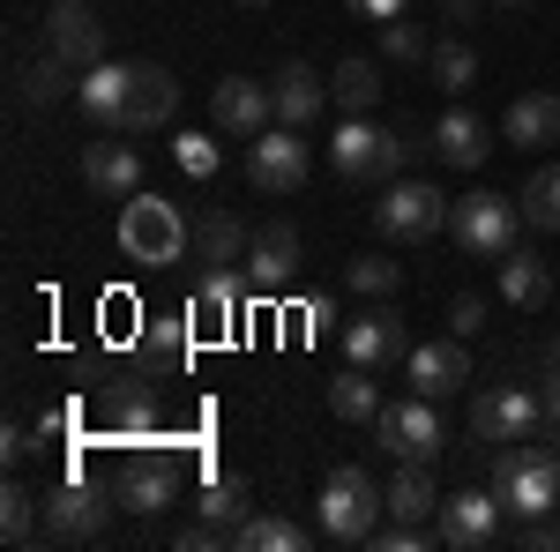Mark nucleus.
<instances>
[{"mask_svg": "<svg viewBox=\"0 0 560 552\" xmlns=\"http://www.w3.org/2000/svg\"><path fill=\"white\" fill-rule=\"evenodd\" d=\"M113 501H120V493H113ZM113 501H105L90 478H60V485L45 493L38 538H45V545H90V538H105V522H113Z\"/></svg>", "mask_w": 560, "mask_h": 552, "instance_id": "nucleus-6", "label": "nucleus"}, {"mask_svg": "<svg viewBox=\"0 0 560 552\" xmlns=\"http://www.w3.org/2000/svg\"><path fill=\"white\" fill-rule=\"evenodd\" d=\"M441 8H448V15H456V23H464V15H471V0H441Z\"/></svg>", "mask_w": 560, "mask_h": 552, "instance_id": "nucleus-50", "label": "nucleus"}, {"mask_svg": "<svg viewBox=\"0 0 560 552\" xmlns=\"http://www.w3.org/2000/svg\"><path fill=\"white\" fill-rule=\"evenodd\" d=\"M187 343H195V314H187V321H150V329H142V351L165 359V366L187 359Z\"/></svg>", "mask_w": 560, "mask_h": 552, "instance_id": "nucleus-38", "label": "nucleus"}, {"mask_svg": "<svg viewBox=\"0 0 560 552\" xmlns=\"http://www.w3.org/2000/svg\"><path fill=\"white\" fill-rule=\"evenodd\" d=\"M404 381L419 388V396H433V403L464 396V381H471V351H464V337H448V343H419V351L404 359Z\"/></svg>", "mask_w": 560, "mask_h": 552, "instance_id": "nucleus-17", "label": "nucleus"}, {"mask_svg": "<svg viewBox=\"0 0 560 552\" xmlns=\"http://www.w3.org/2000/svg\"><path fill=\"white\" fill-rule=\"evenodd\" d=\"M179 113V83L158 68V60H128V128L120 134H150Z\"/></svg>", "mask_w": 560, "mask_h": 552, "instance_id": "nucleus-18", "label": "nucleus"}, {"mask_svg": "<svg viewBox=\"0 0 560 552\" xmlns=\"http://www.w3.org/2000/svg\"><path fill=\"white\" fill-rule=\"evenodd\" d=\"M247 239H255V232L224 210V202L195 216V261H202V269H232V261H247Z\"/></svg>", "mask_w": 560, "mask_h": 552, "instance_id": "nucleus-23", "label": "nucleus"}, {"mask_svg": "<svg viewBox=\"0 0 560 552\" xmlns=\"http://www.w3.org/2000/svg\"><path fill=\"white\" fill-rule=\"evenodd\" d=\"M419 150H433V142L388 134V128H374L366 113H345V128L329 134V165H337V179H396Z\"/></svg>", "mask_w": 560, "mask_h": 552, "instance_id": "nucleus-4", "label": "nucleus"}, {"mask_svg": "<svg viewBox=\"0 0 560 552\" xmlns=\"http://www.w3.org/2000/svg\"><path fill=\"white\" fill-rule=\"evenodd\" d=\"M120 255L142 269H165V261L195 255V224L165 202V195H128L120 202Z\"/></svg>", "mask_w": 560, "mask_h": 552, "instance_id": "nucleus-2", "label": "nucleus"}, {"mask_svg": "<svg viewBox=\"0 0 560 552\" xmlns=\"http://www.w3.org/2000/svg\"><path fill=\"white\" fill-rule=\"evenodd\" d=\"M247 292L255 298H277L284 284H292V269H300V232L292 224H261L255 239H247Z\"/></svg>", "mask_w": 560, "mask_h": 552, "instance_id": "nucleus-15", "label": "nucleus"}, {"mask_svg": "<svg viewBox=\"0 0 560 552\" xmlns=\"http://www.w3.org/2000/svg\"><path fill=\"white\" fill-rule=\"evenodd\" d=\"M31 448H38V433H23V425H8V433H0V456H8V463H23Z\"/></svg>", "mask_w": 560, "mask_h": 552, "instance_id": "nucleus-47", "label": "nucleus"}, {"mask_svg": "<svg viewBox=\"0 0 560 552\" xmlns=\"http://www.w3.org/2000/svg\"><path fill=\"white\" fill-rule=\"evenodd\" d=\"M404 284V261H388V255H351L345 261V292H359V298H388Z\"/></svg>", "mask_w": 560, "mask_h": 552, "instance_id": "nucleus-35", "label": "nucleus"}, {"mask_svg": "<svg viewBox=\"0 0 560 552\" xmlns=\"http://www.w3.org/2000/svg\"><path fill=\"white\" fill-rule=\"evenodd\" d=\"M538 396H546V425L560 433V359L546 366V381H538Z\"/></svg>", "mask_w": 560, "mask_h": 552, "instance_id": "nucleus-48", "label": "nucleus"}, {"mask_svg": "<svg viewBox=\"0 0 560 552\" xmlns=\"http://www.w3.org/2000/svg\"><path fill=\"white\" fill-rule=\"evenodd\" d=\"M306 172H314V150L300 142V128H284V120H277L269 134L247 142V179H255L261 195H300Z\"/></svg>", "mask_w": 560, "mask_h": 552, "instance_id": "nucleus-11", "label": "nucleus"}, {"mask_svg": "<svg viewBox=\"0 0 560 552\" xmlns=\"http://www.w3.org/2000/svg\"><path fill=\"white\" fill-rule=\"evenodd\" d=\"M173 150H179V172H195V179H210V172H217V142H210V134H179Z\"/></svg>", "mask_w": 560, "mask_h": 552, "instance_id": "nucleus-42", "label": "nucleus"}, {"mask_svg": "<svg viewBox=\"0 0 560 552\" xmlns=\"http://www.w3.org/2000/svg\"><path fill=\"white\" fill-rule=\"evenodd\" d=\"M433 545H448V552L501 545V493H493V485H486V493H441V508H433Z\"/></svg>", "mask_w": 560, "mask_h": 552, "instance_id": "nucleus-10", "label": "nucleus"}, {"mask_svg": "<svg viewBox=\"0 0 560 552\" xmlns=\"http://www.w3.org/2000/svg\"><path fill=\"white\" fill-rule=\"evenodd\" d=\"M314 545V530H300L292 515H247V530H240V552H306Z\"/></svg>", "mask_w": 560, "mask_h": 552, "instance_id": "nucleus-31", "label": "nucleus"}, {"mask_svg": "<svg viewBox=\"0 0 560 552\" xmlns=\"http://www.w3.org/2000/svg\"><path fill=\"white\" fill-rule=\"evenodd\" d=\"M173 545L179 552H217V545H232V530L210 522V515H195V522H179V530H173Z\"/></svg>", "mask_w": 560, "mask_h": 552, "instance_id": "nucleus-40", "label": "nucleus"}, {"mask_svg": "<svg viewBox=\"0 0 560 552\" xmlns=\"http://www.w3.org/2000/svg\"><path fill=\"white\" fill-rule=\"evenodd\" d=\"M240 284H247V269H202L195 277V329H232V314H240Z\"/></svg>", "mask_w": 560, "mask_h": 552, "instance_id": "nucleus-26", "label": "nucleus"}, {"mask_svg": "<svg viewBox=\"0 0 560 552\" xmlns=\"http://www.w3.org/2000/svg\"><path fill=\"white\" fill-rule=\"evenodd\" d=\"M105 433L113 441H158V396H150V381H120L105 396Z\"/></svg>", "mask_w": 560, "mask_h": 552, "instance_id": "nucleus-24", "label": "nucleus"}, {"mask_svg": "<svg viewBox=\"0 0 560 552\" xmlns=\"http://www.w3.org/2000/svg\"><path fill=\"white\" fill-rule=\"evenodd\" d=\"M195 515L224 522V530H232V545H240V530H247V478H210V485H202V501H195Z\"/></svg>", "mask_w": 560, "mask_h": 552, "instance_id": "nucleus-32", "label": "nucleus"}, {"mask_svg": "<svg viewBox=\"0 0 560 552\" xmlns=\"http://www.w3.org/2000/svg\"><path fill=\"white\" fill-rule=\"evenodd\" d=\"M433 508H441V493H433L427 463H404L396 478H388V515H396V522H427Z\"/></svg>", "mask_w": 560, "mask_h": 552, "instance_id": "nucleus-28", "label": "nucleus"}, {"mask_svg": "<svg viewBox=\"0 0 560 552\" xmlns=\"http://www.w3.org/2000/svg\"><path fill=\"white\" fill-rule=\"evenodd\" d=\"M75 90H83V75H75V60H60V52H45V60L23 68V97H31V105H60V97H75Z\"/></svg>", "mask_w": 560, "mask_h": 552, "instance_id": "nucleus-30", "label": "nucleus"}, {"mask_svg": "<svg viewBox=\"0 0 560 552\" xmlns=\"http://www.w3.org/2000/svg\"><path fill=\"white\" fill-rule=\"evenodd\" d=\"M501 128H509V142H523V150H553L560 142V97L553 90H523Z\"/></svg>", "mask_w": 560, "mask_h": 552, "instance_id": "nucleus-25", "label": "nucleus"}, {"mask_svg": "<svg viewBox=\"0 0 560 552\" xmlns=\"http://www.w3.org/2000/svg\"><path fill=\"white\" fill-rule=\"evenodd\" d=\"M516 210H523V224H530V232H560V165H546L530 187H523Z\"/></svg>", "mask_w": 560, "mask_h": 552, "instance_id": "nucleus-36", "label": "nucleus"}, {"mask_svg": "<svg viewBox=\"0 0 560 552\" xmlns=\"http://www.w3.org/2000/svg\"><path fill=\"white\" fill-rule=\"evenodd\" d=\"M269 90H277V120H284V128L322 120V105H329V75H314L306 60H284V68L269 75Z\"/></svg>", "mask_w": 560, "mask_h": 552, "instance_id": "nucleus-21", "label": "nucleus"}, {"mask_svg": "<svg viewBox=\"0 0 560 552\" xmlns=\"http://www.w3.org/2000/svg\"><path fill=\"white\" fill-rule=\"evenodd\" d=\"M113 493H120V508H128V515H158V508H173V493H179L173 456H158V448L128 456V463H120V478H113Z\"/></svg>", "mask_w": 560, "mask_h": 552, "instance_id": "nucleus-16", "label": "nucleus"}, {"mask_svg": "<svg viewBox=\"0 0 560 552\" xmlns=\"http://www.w3.org/2000/svg\"><path fill=\"white\" fill-rule=\"evenodd\" d=\"M433 83H441V90H456V97H464V90L478 83V52H471L464 38L433 45Z\"/></svg>", "mask_w": 560, "mask_h": 552, "instance_id": "nucleus-37", "label": "nucleus"}, {"mask_svg": "<svg viewBox=\"0 0 560 552\" xmlns=\"http://www.w3.org/2000/svg\"><path fill=\"white\" fill-rule=\"evenodd\" d=\"M240 8H269V0H240Z\"/></svg>", "mask_w": 560, "mask_h": 552, "instance_id": "nucleus-51", "label": "nucleus"}, {"mask_svg": "<svg viewBox=\"0 0 560 552\" xmlns=\"http://www.w3.org/2000/svg\"><path fill=\"white\" fill-rule=\"evenodd\" d=\"M493 493L509 515H553L560 508V448L546 433L493 448Z\"/></svg>", "mask_w": 560, "mask_h": 552, "instance_id": "nucleus-1", "label": "nucleus"}, {"mask_svg": "<svg viewBox=\"0 0 560 552\" xmlns=\"http://www.w3.org/2000/svg\"><path fill=\"white\" fill-rule=\"evenodd\" d=\"M374 224H382L388 239L419 247V239H433V232H448V195H441L433 179H388L382 202H374Z\"/></svg>", "mask_w": 560, "mask_h": 552, "instance_id": "nucleus-7", "label": "nucleus"}, {"mask_svg": "<svg viewBox=\"0 0 560 552\" xmlns=\"http://www.w3.org/2000/svg\"><path fill=\"white\" fill-rule=\"evenodd\" d=\"M374 433H382V448L396 456V463H433L441 448H448V425H441V411H433V396H404V403H382V419H374Z\"/></svg>", "mask_w": 560, "mask_h": 552, "instance_id": "nucleus-9", "label": "nucleus"}, {"mask_svg": "<svg viewBox=\"0 0 560 552\" xmlns=\"http://www.w3.org/2000/svg\"><path fill=\"white\" fill-rule=\"evenodd\" d=\"M300 321H306V329H329V321H337V306H329V298H300Z\"/></svg>", "mask_w": 560, "mask_h": 552, "instance_id": "nucleus-49", "label": "nucleus"}, {"mask_svg": "<svg viewBox=\"0 0 560 552\" xmlns=\"http://www.w3.org/2000/svg\"><path fill=\"white\" fill-rule=\"evenodd\" d=\"M31 433H38V448H52V441H68V433H75V411H68V403H52Z\"/></svg>", "mask_w": 560, "mask_h": 552, "instance_id": "nucleus-45", "label": "nucleus"}, {"mask_svg": "<svg viewBox=\"0 0 560 552\" xmlns=\"http://www.w3.org/2000/svg\"><path fill=\"white\" fill-rule=\"evenodd\" d=\"M329 97H337L345 113H374V105H382V68H374V60H345V68L329 75Z\"/></svg>", "mask_w": 560, "mask_h": 552, "instance_id": "nucleus-33", "label": "nucleus"}, {"mask_svg": "<svg viewBox=\"0 0 560 552\" xmlns=\"http://www.w3.org/2000/svg\"><path fill=\"white\" fill-rule=\"evenodd\" d=\"M493 269H501V298H509V306H546V298H553V269L538 255H523V247H509Z\"/></svg>", "mask_w": 560, "mask_h": 552, "instance_id": "nucleus-27", "label": "nucleus"}, {"mask_svg": "<svg viewBox=\"0 0 560 552\" xmlns=\"http://www.w3.org/2000/svg\"><path fill=\"white\" fill-rule=\"evenodd\" d=\"M516 224H523V210L509 202V195H493V187L448 202V239H456L471 261H501L509 247H516Z\"/></svg>", "mask_w": 560, "mask_h": 552, "instance_id": "nucleus-5", "label": "nucleus"}, {"mask_svg": "<svg viewBox=\"0 0 560 552\" xmlns=\"http://www.w3.org/2000/svg\"><path fill=\"white\" fill-rule=\"evenodd\" d=\"M210 120L217 134H232V142H255V134L277 128V90L255 83V75H224L210 90Z\"/></svg>", "mask_w": 560, "mask_h": 552, "instance_id": "nucleus-12", "label": "nucleus"}, {"mask_svg": "<svg viewBox=\"0 0 560 552\" xmlns=\"http://www.w3.org/2000/svg\"><path fill=\"white\" fill-rule=\"evenodd\" d=\"M448 329H456V337H478V329H486V298L464 292L456 306H448Z\"/></svg>", "mask_w": 560, "mask_h": 552, "instance_id": "nucleus-44", "label": "nucleus"}, {"mask_svg": "<svg viewBox=\"0 0 560 552\" xmlns=\"http://www.w3.org/2000/svg\"><path fill=\"white\" fill-rule=\"evenodd\" d=\"M382 515H388V485H374L359 463L329 470L322 508H314V522H322V538H329V545H366V538L382 530Z\"/></svg>", "mask_w": 560, "mask_h": 552, "instance_id": "nucleus-3", "label": "nucleus"}, {"mask_svg": "<svg viewBox=\"0 0 560 552\" xmlns=\"http://www.w3.org/2000/svg\"><path fill=\"white\" fill-rule=\"evenodd\" d=\"M83 179H90V195L128 202V195H142V150H135V142H90L83 150Z\"/></svg>", "mask_w": 560, "mask_h": 552, "instance_id": "nucleus-20", "label": "nucleus"}, {"mask_svg": "<svg viewBox=\"0 0 560 552\" xmlns=\"http://www.w3.org/2000/svg\"><path fill=\"white\" fill-rule=\"evenodd\" d=\"M501 8H523V0H501Z\"/></svg>", "mask_w": 560, "mask_h": 552, "instance_id": "nucleus-52", "label": "nucleus"}, {"mask_svg": "<svg viewBox=\"0 0 560 552\" xmlns=\"http://www.w3.org/2000/svg\"><path fill=\"white\" fill-rule=\"evenodd\" d=\"M411 351H404V314L396 306H366V314H351L345 321V366H366V374H388V366H404Z\"/></svg>", "mask_w": 560, "mask_h": 552, "instance_id": "nucleus-13", "label": "nucleus"}, {"mask_svg": "<svg viewBox=\"0 0 560 552\" xmlns=\"http://www.w3.org/2000/svg\"><path fill=\"white\" fill-rule=\"evenodd\" d=\"M366 545H374V552H419V545H427V522H396V515H388V530H374Z\"/></svg>", "mask_w": 560, "mask_h": 552, "instance_id": "nucleus-41", "label": "nucleus"}, {"mask_svg": "<svg viewBox=\"0 0 560 552\" xmlns=\"http://www.w3.org/2000/svg\"><path fill=\"white\" fill-rule=\"evenodd\" d=\"M329 411H337L345 425H374L382 419V388H374V374H366V366L337 374V381H329Z\"/></svg>", "mask_w": 560, "mask_h": 552, "instance_id": "nucleus-29", "label": "nucleus"}, {"mask_svg": "<svg viewBox=\"0 0 560 552\" xmlns=\"http://www.w3.org/2000/svg\"><path fill=\"white\" fill-rule=\"evenodd\" d=\"M351 15H366V23H396L404 15V0H345Z\"/></svg>", "mask_w": 560, "mask_h": 552, "instance_id": "nucleus-46", "label": "nucleus"}, {"mask_svg": "<svg viewBox=\"0 0 560 552\" xmlns=\"http://www.w3.org/2000/svg\"><path fill=\"white\" fill-rule=\"evenodd\" d=\"M471 433H478V441H493V448L530 441V433H546V441H553V425H546V396H538V388H523V381L486 388V396L471 403Z\"/></svg>", "mask_w": 560, "mask_h": 552, "instance_id": "nucleus-8", "label": "nucleus"}, {"mask_svg": "<svg viewBox=\"0 0 560 552\" xmlns=\"http://www.w3.org/2000/svg\"><path fill=\"white\" fill-rule=\"evenodd\" d=\"M38 515H45V493L8 485V493H0V538H8V545H38Z\"/></svg>", "mask_w": 560, "mask_h": 552, "instance_id": "nucleus-34", "label": "nucleus"}, {"mask_svg": "<svg viewBox=\"0 0 560 552\" xmlns=\"http://www.w3.org/2000/svg\"><path fill=\"white\" fill-rule=\"evenodd\" d=\"M382 52H388V60H433L427 31H419L411 15H396V23H382Z\"/></svg>", "mask_w": 560, "mask_h": 552, "instance_id": "nucleus-39", "label": "nucleus"}, {"mask_svg": "<svg viewBox=\"0 0 560 552\" xmlns=\"http://www.w3.org/2000/svg\"><path fill=\"white\" fill-rule=\"evenodd\" d=\"M516 545L523 552H560V515H523Z\"/></svg>", "mask_w": 560, "mask_h": 552, "instance_id": "nucleus-43", "label": "nucleus"}, {"mask_svg": "<svg viewBox=\"0 0 560 552\" xmlns=\"http://www.w3.org/2000/svg\"><path fill=\"white\" fill-rule=\"evenodd\" d=\"M427 142H433V157L448 172H478L486 157H493V128L478 120V113H441L427 128Z\"/></svg>", "mask_w": 560, "mask_h": 552, "instance_id": "nucleus-19", "label": "nucleus"}, {"mask_svg": "<svg viewBox=\"0 0 560 552\" xmlns=\"http://www.w3.org/2000/svg\"><path fill=\"white\" fill-rule=\"evenodd\" d=\"M75 105H83L97 128H128V60H97L83 68V90H75Z\"/></svg>", "mask_w": 560, "mask_h": 552, "instance_id": "nucleus-22", "label": "nucleus"}, {"mask_svg": "<svg viewBox=\"0 0 560 552\" xmlns=\"http://www.w3.org/2000/svg\"><path fill=\"white\" fill-rule=\"evenodd\" d=\"M45 45L75 68H97L105 60V23H97V0H52L45 8Z\"/></svg>", "mask_w": 560, "mask_h": 552, "instance_id": "nucleus-14", "label": "nucleus"}]
</instances>
